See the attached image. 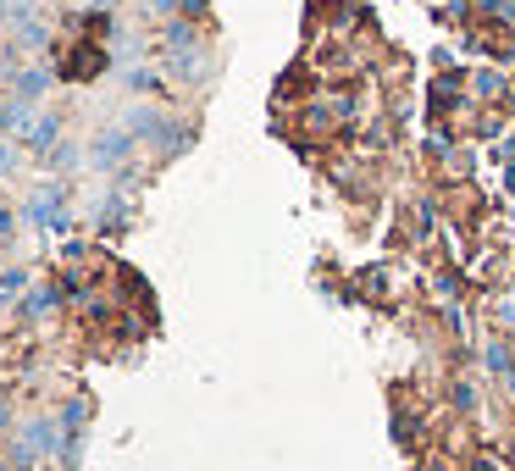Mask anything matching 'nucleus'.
I'll return each instance as SVG.
<instances>
[{
  "label": "nucleus",
  "instance_id": "8",
  "mask_svg": "<svg viewBox=\"0 0 515 471\" xmlns=\"http://www.w3.org/2000/svg\"><path fill=\"white\" fill-rule=\"evenodd\" d=\"M72 161H78V150H72V145H56V150L45 156V167H72Z\"/></svg>",
  "mask_w": 515,
  "mask_h": 471
},
{
  "label": "nucleus",
  "instance_id": "2",
  "mask_svg": "<svg viewBox=\"0 0 515 471\" xmlns=\"http://www.w3.org/2000/svg\"><path fill=\"white\" fill-rule=\"evenodd\" d=\"M56 133H61V117H50V111H34V117L23 122V133H17V139H23V150H34V156L45 161L50 150H56Z\"/></svg>",
  "mask_w": 515,
  "mask_h": 471
},
{
  "label": "nucleus",
  "instance_id": "10",
  "mask_svg": "<svg viewBox=\"0 0 515 471\" xmlns=\"http://www.w3.org/2000/svg\"><path fill=\"white\" fill-rule=\"evenodd\" d=\"M0 78H6V61H0Z\"/></svg>",
  "mask_w": 515,
  "mask_h": 471
},
{
  "label": "nucleus",
  "instance_id": "1",
  "mask_svg": "<svg viewBox=\"0 0 515 471\" xmlns=\"http://www.w3.org/2000/svg\"><path fill=\"white\" fill-rule=\"evenodd\" d=\"M50 449H56V427H50V422H34V427H23V438L12 444V466L28 471L39 455H50Z\"/></svg>",
  "mask_w": 515,
  "mask_h": 471
},
{
  "label": "nucleus",
  "instance_id": "5",
  "mask_svg": "<svg viewBox=\"0 0 515 471\" xmlns=\"http://www.w3.org/2000/svg\"><path fill=\"white\" fill-rule=\"evenodd\" d=\"M50 84H56V73H50V67H17V73L6 78V89H17L28 106H34L39 95H50Z\"/></svg>",
  "mask_w": 515,
  "mask_h": 471
},
{
  "label": "nucleus",
  "instance_id": "9",
  "mask_svg": "<svg viewBox=\"0 0 515 471\" xmlns=\"http://www.w3.org/2000/svg\"><path fill=\"white\" fill-rule=\"evenodd\" d=\"M0 433H6V405H0Z\"/></svg>",
  "mask_w": 515,
  "mask_h": 471
},
{
  "label": "nucleus",
  "instance_id": "4",
  "mask_svg": "<svg viewBox=\"0 0 515 471\" xmlns=\"http://www.w3.org/2000/svg\"><path fill=\"white\" fill-rule=\"evenodd\" d=\"M28 217L45 222V228H61V222H67V189H56V183H50V189H39L34 206H28Z\"/></svg>",
  "mask_w": 515,
  "mask_h": 471
},
{
  "label": "nucleus",
  "instance_id": "7",
  "mask_svg": "<svg viewBox=\"0 0 515 471\" xmlns=\"http://www.w3.org/2000/svg\"><path fill=\"white\" fill-rule=\"evenodd\" d=\"M17 145H23L17 133H0V178H6V172L17 167Z\"/></svg>",
  "mask_w": 515,
  "mask_h": 471
},
{
  "label": "nucleus",
  "instance_id": "11",
  "mask_svg": "<svg viewBox=\"0 0 515 471\" xmlns=\"http://www.w3.org/2000/svg\"><path fill=\"white\" fill-rule=\"evenodd\" d=\"M0 471H12V466H0Z\"/></svg>",
  "mask_w": 515,
  "mask_h": 471
},
{
  "label": "nucleus",
  "instance_id": "3",
  "mask_svg": "<svg viewBox=\"0 0 515 471\" xmlns=\"http://www.w3.org/2000/svg\"><path fill=\"white\" fill-rule=\"evenodd\" d=\"M133 156V128H106L95 139V167H122Z\"/></svg>",
  "mask_w": 515,
  "mask_h": 471
},
{
  "label": "nucleus",
  "instance_id": "6",
  "mask_svg": "<svg viewBox=\"0 0 515 471\" xmlns=\"http://www.w3.org/2000/svg\"><path fill=\"white\" fill-rule=\"evenodd\" d=\"M28 117H34V106H28L17 89H0V133H23Z\"/></svg>",
  "mask_w": 515,
  "mask_h": 471
}]
</instances>
